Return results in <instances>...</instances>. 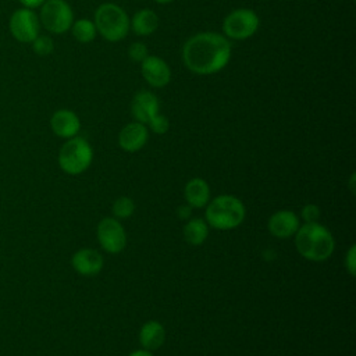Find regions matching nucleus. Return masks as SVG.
<instances>
[{"mask_svg":"<svg viewBox=\"0 0 356 356\" xmlns=\"http://www.w3.org/2000/svg\"><path fill=\"white\" fill-rule=\"evenodd\" d=\"M156 3H160V4H165V3H170V1H172V0H154Z\"/></svg>","mask_w":356,"mask_h":356,"instance_id":"nucleus-30","label":"nucleus"},{"mask_svg":"<svg viewBox=\"0 0 356 356\" xmlns=\"http://www.w3.org/2000/svg\"><path fill=\"white\" fill-rule=\"evenodd\" d=\"M178 216H179L181 218H188V217L191 216V207H189V206H181V207L178 209Z\"/></svg>","mask_w":356,"mask_h":356,"instance_id":"nucleus-28","label":"nucleus"},{"mask_svg":"<svg viewBox=\"0 0 356 356\" xmlns=\"http://www.w3.org/2000/svg\"><path fill=\"white\" fill-rule=\"evenodd\" d=\"M222 28L228 38L238 40L248 39L257 31L259 17L253 10L238 8L225 17Z\"/></svg>","mask_w":356,"mask_h":356,"instance_id":"nucleus-8","label":"nucleus"},{"mask_svg":"<svg viewBox=\"0 0 356 356\" xmlns=\"http://www.w3.org/2000/svg\"><path fill=\"white\" fill-rule=\"evenodd\" d=\"M32 50L36 56H40V57H46L51 54L54 50L53 39L47 35H38L32 42Z\"/></svg>","mask_w":356,"mask_h":356,"instance_id":"nucleus-21","label":"nucleus"},{"mask_svg":"<svg viewBox=\"0 0 356 356\" xmlns=\"http://www.w3.org/2000/svg\"><path fill=\"white\" fill-rule=\"evenodd\" d=\"M18 1L21 3V6H22V7L33 10V8L40 7L46 0H18Z\"/></svg>","mask_w":356,"mask_h":356,"instance_id":"nucleus-27","label":"nucleus"},{"mask_svg":"<svg viewBox=\"0 0 356 356\" xmlns=\"http://www.w3.org/2000/svg\"><path fill=\"white\" fill-rule=\"evenodd\" d=\"M268 231L277 238H288L299 228V218L293 211L280 210L268 218Z\"/></svg>","mask_w":356,"mask_h":356,"instance_id":"nucleus-15","label":"nucleus"},{"mask_svg":"<svg viewBox=\"0 0 356 356\" xmlns=\"http://www.w3.org/2000/svg\"><path fill=\"white\" fill-rule=\"evenodd\" d=\"M185 199L192 207H203L209 203L210 189L204 179L193 178L185 185Z\"/></svg>","mask_w":356,"mask_h":356,"instance_id":"nucleus-17","label":"nucleus"},{"mask_svg":"<svg viewBox=\"0 0 356 356\" xmlns=\"http://www.w3.org/2000/svg\"><path fill=\"white\" fill-rule=\"evenodd\" d=\"M182 60L195 74H216L229 63L231 44L227 38L216 32L196 33L184 44Z\"/></svg>","mask_w":356,"mask_h":356,"instance_id":"nucleus-1","label":"nucleus"},{"mask_svg":"<svg viewBox=\"0 0 356 356\" xmlns=\"http://www.w3.org/2000/svg\"><path fill=\"white\" fill-rule=\"evenodd\" d=\"M50 128L57 136L70 139V138L76 136V134L81 128V121L74 111L61 108V110H57L51 115Z\"/></svg>","mask_w":356,"mask_h":356,"instance_id":"nucleus-13","label":"nucleus"},{"mask_svg":"<svg viewBox=\"0 0 356 356\" xmlns=\"http://www.w3.org/2000/svg\"><path fill=\"white\" fill-rule=\"evenodd\" d=\"M147 124H149L150 129H152L154 134H159V135L167 132V129H168V127H170L168 120H167L164 115H161V114H156Z\"/></svg>","mask_w":356,"mask_h":356,"instance_id":"nucleus-23","label":"nucleus"},{"mask_svg":"<svg viewBox=\"0 0 356 356\" xmlns=\"http://www.w3.org/2000/svg\"><path fill=\"white\" fill-rule=\"evenodd\" d=\"M132 29L136 35L147 36L153 33L159 26V17L156 13L150 8H142L135 13L132 21H131Z\"/></svg>","mask_w":356,"mask_h":356,"instance_id":"nucleus-18","label":"nucleus"},{"mask_svg":"<svg viewBox=\"0 0 356 356\" xmlns=\"http://www.w3.org/2000/svg\"><path fill=\"white\" fill-rule=\"evenodd\" d=\"M318 216H320V210L316 204H306L302 209V218L306 222H317Z\"/></svg>","mask_w":356,"mask_h":356,"instance_id":"nucleus-25","label":"nucleus"},{"mask_svg":"<svg viewBox=\"0 0 356 356\" xmlns=\"http://www.w3.org/2000/svg\"><path fill=\"white\" fill-rule=\"evenodd\" d=\"M11 36L21 43H32L39 35L40 21L38 14L31 8H17L8 19Z\"/></svg>","mask_w":356,"mask_h":356,"instance_id":"nucleus-7","label":"nucleus"},{"mask_svg":"<svg viewBox=\"0 0 356 356\" xmlns=\"http://www.w3.org/2000/svg\"><path fill=\"white\" fill-rule=\"evenodd\" d=\"M134 210H135V204L127 196L118 197L113 204V213L117 218H128V217H131Z\"/></svg>","mask_w":356,"mask_h":356,"instance_id":"nucleus-22","label":"nucleus"},{"mask_svg":"<svg viewBox=\"0 0 356 356\" xmlns=\"http://www.w3.org/2000/svg\"><path fill=\"white\" fill-rule=\"evenodd\" d=\"M164 339L165 331L159 321L150 320L142 325L139 332V341L145 349L156 350L164 343Z\"/></svg>","mask_w":356,"mask_h":356,"instance_id":"nucleus-16","label":"nucleus"},{"mask_svg":"<svg viewBox=\"0 0 356 356\" xmlns=\"http://www.w3.org/2000/svg\"><path fill=\"white\" fill-rule=\"evenodd\" d=\"M209 235L207 224L200 218L189 220L184 227V236L185 241L191 245H200Z\"/></svg>","mask_w":356,"mask_h":356,"instance_id":"nucleus-19","label":"nucleus"},{"mask_svg":"<svg viewBox=\"0 0 356 356\" xmlns=\"http://www.w3.org/2000/svg\"><path fill=\"white\" fill-rule=\"evenodd\" d=\"M95 26L104 39L118 42L128 33L129 18L120 6L104 3L95 13Z\"/></svg>","mask_w":356,"mask_h":356,"instance_id":"nucleus-4","label":"nucleus"},{"mask_svg":"<svg viewBox=\"0 0 356 356\" xmlns=\"http://www.w3.org/2000/svg\"><path fill=\"white\" fill-rule=\"evenodd\" d=\"M128 54H129V58L134 60V61H143L146 57H147V49L143 43L140 42H136V43H132L128 49Z\"/></svg>","mask_w":356,"mask_h":356,"instance_id":"nucleus-24","label":"nucleus"},{"mask_svg":"<svg viewBox=\"0 0 356 356\" xmlns=\"http://www.w3.org/2000/svg\"><path fill=\"white\" fill-rule=\"evenodd\" d=\"M129 356H153V353L147 349H139V350H134Z\"/></svg>","mask_w":356,"mask_h":356,"instance_id":"nucleus-29","label":"nucleus"},{"mask_svg":"<svg viewBox=\"0 0 356 356\" xmlns=\"http://www.w3.org/2000/svg\"><path fill=\"white\" fill-rule=\"evenodd\" d=\"M298 252L307 260L323 261L334 252V238L331 232L318 222H306L295 232Z\"/></svg>","mask_w":356,"mask_h":356,"instance_id":"nucleus-2","label":"nucleus"},{"mask_svg":"<svg viewBox=\"0 0 356 356\" xmlns=\"http://www.w3.org/2000/svg\"><path fill=\"white\" fill-rule=\"evenodd\" d=\"M71 29H72L74 38L81 43L92 42L96 36V32H97L96 26H95V22H92L86 18H81V19L72 22Z\"/></svg>","mask_w":356,"mask_h":356,"instance_id":"nucleus-20","label":"nucleus"},{"mask_svg":"<svg viewBox=\"0 0 356 356\" xmlns=\"http://www.w3.org/2000/svg\"><path fill=\"white\" fill-rule=\"evenodd\" d=\"M74 270L85 277L96 275L103 268V256L95 249H79L71 259Z\"/></svg>","mask_w":356,"mask_h":356,"instance_id":"nucleus-11","label":"nucleus"},{"mask_svg":"<svg viewBox=\"0 0 356 356\" xmlns=\"http://www.w3.org/2000/svg\"><path fill=\"white\" fill-rule=\"evenodd\" d=\"M149 138L147 128L142 122H131L125 125L118 135V145L125 152L140 150Z\"/></svg>","mask_w":356,"mask_h":356,"instance_id":"nucleus-14","label":"nucleus"},{"mask_svg":"<svg viewBox=\"0 0 356 356\" xmlns=\"http://www.w3.org/2000/svg\"><path fill=\"white\" fill-rule=\"evenodd\" d=\"M245 218L243 203L231 195L214 197L206 209V220L216 229H232L242 224Z\"/></svg>","mask_w":356,"mask_h":356,"instance_id":"nucleus-3","label":"nucleus"},{"mask_svg":"<svg viewBox=\"0 0 356 356\" xmlns=\"http://www.w3.org/2000/svg\"><path fill=\"white\" fill-rule=\"evenodd\" d=\"M131 113L138 122L147 124L156 114H159V99L152 92L140 90L132 99Z\"/></svg>","mask_w":356,"mask_h":356,"instance_id":"nucleus-12","label":"nucleus"},{"mask_svg":"<svg viewBox=\"0 0 356 356\" xmlns=\"http://www.w3.org/2000/svg\"><path fill=\"white\" fill-rule=\"evenodd\" d=\"M92 159L93 150L90 145L86 139L79 136L70 138L58 152V165L70 175L83 172L90 165Z\"/></svg>","mask_w":356,"mask_h":356,"instance_id":"nucleus-5","label":"nucleus"},{"mask_svg":"<svg viewBox=\"0 0 356 356\" xmlns=\"http://www.w3.org/2000/svg\"><path fill=\"white\" fill-rule=\"evenodd\" d=\"M355 250H356V246L352 245L345 256V266H346V270L349 271L350 275H355V268H356V254H355Z\"/></svg>","mask_w":356,"mask_h":356,"instance_id":"nucleus-26","label":"nucleus"},{"mask_svg":"<svg viewBox=\"0 0 356 356\" xmlns=\"http://www.w3.org/2000/svg\"><path fill=\"white\" fill-rule=\"evenodd\" d=\"M140 72L146 82L154 88H163L171 79V70L168 64L157 56H147L142 61Z\"/></svg>","mask_w":356,"mask_h":356,"instance_id":"nucleus-10","label":"nucleus"},{"mask_svg":"<svg viewBox=\"0 0 356 356\" xmlns=\"http://www.w3.org/2000/svg\"><path fill=\"white\" fill-rule=\"evenodd\" d=\"M97 241L106 252L115 254L125 248L127 234L118 220L106 217L97 225Z\"/></svg>","mask_w":356,"mask_h":356,"instance_id":"nucleus-9","label":"nucleus"},{"mask_svg":"<svg viewBox=\"0 0 356 356\" xmlns=\"http://www.w3.org/2000/svg\"><path fill=\"white\" fill-rule=\"evenodd\" d=\"M39 21L50 33H64L74 22V13L65 0H46L40 6Z\"/></svg>","mask_w":356,"mask_h":356,"instance_id":"nucleus-6","label":"nucleus"}]
</instances>
